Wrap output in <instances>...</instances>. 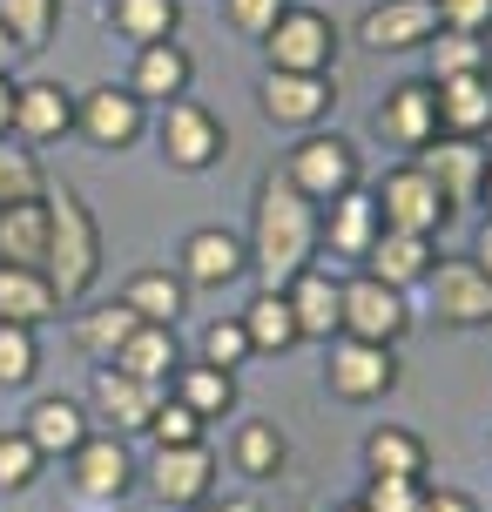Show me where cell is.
I'll use <instances>...</instances> for the list:
<instances>
[{"instance_id":"1","label":"cell","mask_w":492,"mask_h":512,"mask_svg":"<svg viewBox=\"0 0 492 512\" xmlns=\"http://www.w3.org/2000/svg\"><path fill=\"white\" fill-rule=\"evenodd\" d=\"M317 236H324V216H317L311 196H297L290 176H263L257 223H250V270L263 277V290H284L297 270H311Z\"/></svg>"},{"instance_id":"2","label":"cell","mask_w":492,"mask_h":512,"mask_svg":"<svg viewBox=\"0 0 492 512\" xmlns=\"http://www.w3.org/2000/svg\"><path fill=\"white\" fill-rule=\"evenodd\" d=\"M41 277L54 283L61 304H81L102 277V230L81 203V189H68V182L48 189V263H41Z\"/></svg>"},{"instance_id":"3","label":"cell","mask_w":492,"mask_h":512,"mask_svg":"<svg viewBox=\"0 0 492 512\" xmlns=\"http://www.w3.org/2000/svg\"><path fill=\"white\" fill-rule=\"evenodd\" d=\"M290 189L297 196H311L317 209L337 203L344 189H358V149L344 142V135H311V142H297L290 149Z\"/></svg>"},{"instance_id":"4","label":"cell","mask_w":492,"mask_h":512,"mask_svg":"<svg viewBox=\"0 0 492 512\" xmlns=\"http://www.w3.org/2000/svg\"><path fill=\"white\" fill-rule=\"evenodd\" d=\"M263 54H270V68H284V75H324L337 61V27L317 14V7H290L284 21L263 34Z\"/></svg>"},{"instance_id":"5","label":"cell","mask_w":492,"mask_h":512,"mask_svg":"<svg viewBox=\"0 0 492 512\" xmlns=\"http://www.w3.org/2000/svg\"><path fill=\"white\" fill-rule=\"evenodd\" d=\"M378 216H385V230H412V236H432L445 230V216H452V203L439 196V182L425 176L418 162H405V169H391L378 189Z\"/></svg>"},{"instance_id":"6","label":"cell","mask_w":492,"mask_h":512,"mask_svg":"<svg viewBox=\"0 0 492 512\" xmlns=\"http://www.w3.org/2000/svg\"><path fill=\"white\" fill-rule=\"evenodd\" d=\"M75 492L88 499V506H115V499H129L135 492V452L122 445V432H88L75 445Z\"/></svg>"},{"instance_id":"7","label":"cell","mask_w":492,"mask_h":512,"mask_svg":"<svg viewBox=\"0 0 492 512\" xmlns=\"http://www.w3.org/2000/svg\"><path fill=\"white\" fill-rule=\"evenodd\" d=\"M149 492H156L162 506H203L209 492H216V452L209 445H156V459H149Z\"/></svg>"},{"instance_id":"8","label":"cell","mask_w":492,"mask_h":512,"mask_svg":"<svg viewBox=\"0 0 492 512\" xmlns=\"http://www.w3.org/2000/svg\"><path fill=\"white\" fill-rule=\"evenodd\" d=\"M412 324L405 310V290H391L378 277H351L344 283V331L337 337H364V344H398Z\"/></svg>"},{"instance_id":"9","label":"cell","mask_w":492,"mask_h":512,"mask_svg":"<svg viewBox=\"0 0 492 512\" xmlns=\"http://www.w3.org/2000/svg\"><path fill=\"white\" fill-rule=\"evenodd\" d=\"M75 128L95 142V149H129V142H142V128H149V102L142 95H129V88H88L75 102Z\"/></svg>"},{"instance_id":"10","label":"cell","mask_w":492,"mask_h":512,"mask_svg":"<svg viewBox=\"0 0 492 512\" xmlns=\"http://www.w3.org/2000/svg\"><path fill=\"white\" fill-rule=\"evenodd\" d=\"M324 378H331L337 398H385L391 384H398V364H391V344H364V337H331V364H324Z\"/></svg>"},{"instance_id":"11","label":"cell","mask_w":492,"mask_h":512,"mask_svg":"<svg viewBox=\"0 0 492 512\" xmlns=\"http://www.w3.org/2000/svg\"><path fill=\"white\" fill-rule=\"evenodd\" d=\"M162 155L176 162V169H209L216 155H223V122L209 115L203 102H189V95H176V102H162Z\"/></svg>"},{"instance_id":"12","label":"cell","mask_w":492,"mask_h":512,"mask_svg":"<svg viewBox=\"0 0 492 512\" xmlns=\"http://www.w3.org/2000/svg\"><path fill=\"white\" fill-rule=\"evenodd\" d=\"M432 34H439V7L432 0H378V7H364V21H358V41L371 54L425 48Z\"/></svg>"},{"instance_id":"13","label":"cell","mask_w":492,"mask_h":512,"mask_svg":"<svg viewBox=\"0 0 492 512\" xmlns=\"http://www.w3.org/2000/svg\"><path fill=\"white\" fill-rule=\"evenodd\" d=\"M432 310H439L445 324H459V331H472V324H492V283L486 270L472 263V256H452V263H432Z\"/></svg>"},{"instance_id":"14","label":"cell","mask_w":492,"mask_h":512,"mask_svg":"<svg viewBox=\"0 0 492 512\" xmlns=\"http://www.w3.org/2000/svg\"><path fill=\"white\" fill-rule=\"evenodd\" d=\"M75 128V95L61 81H14V142L41 149Z\"/></svg>"},{"instance_id":"15","label":"cell","mask_w":492,"mask_h":512,"mask_svg":"<svg viewBox=\"0 0 492 512\" xmlns=\"http://www.w3.org/2000/svg\"><path fill=\"white\" fill-rule=\"evenodd\" d=\"M418 169L439 182V196L452 209H466V203H479L486 149H479V142H466V135H445V142H425V149H418Z\"/></svg>"},{"instance_id":"16","label":"cell","mask_w":492,"mask_h":512,"mask_svg":"<svg viewBox=\"0 0 492 512\" xmlns=\"http://www.w3.org/2000/svg\"><path fill=\"white\" fill-rule=\"evenodd\" d=\"M290 297V317H297V337H317V344H331L344 331V283H331V270H297L284 283Z\"/></svg>"},{"instance_id":"17","label":"cell","mask_w":492,"mask_h":512,"mask_svg":"<svg viewBox=\"0 0 492 512\" xmlns=\"http://www.w3.org/2000/svg\"><path fill=\"white\" fill-rule=\"evenodd\" d=\"M331 102H337V88L324 75H284V68H270V75H263V115H270V122H284V128L324 122Z\"/></svg>"},{"instance_id":"18","label":"cell","mask_w":492,"mask_h":512,"mask_svg":"<svg viewBox=\"0 0 492 512\" xmlns=\"http://www.w3.org/2000/svg\"><path fill=\"white\" fill-rule=\"evenodd\" d=\"M378 128H385L398 149H425L439 142V88L432 81H398L378 108Z\"/></svg>"},{"instance_id":"19","label":"cell","mask_w":492,"mask_h":512,"mask_svg":"<svg viewBox=\"0 0 492 512\" xmlns=\"http://www.w3.org/2000/svg\"><path fill=\"white\" fill-rule=\"evenodd\" d=\"M432 236H412V230H378V243L364 250V277L391 283V290H412V283L432 277Z\"/></svg>"},{"instance_id":"20","label":"cell","mask_w":492,"mask_h":512,"mask_svg":"<svg viewBox=\"0 0 492 512\" xmlns=\"http://www.w3.org/2000/svg\"><path fill=\"white\" fill-rule=\"evenodd\" d=\"M182 364V344H176V324H135L129 344L115 351V371L135 384H156V391H169V378H176Z\"/></svg>"},{"instance_id":"21","label":"cell","mask_w":492,"mask_h":512,"mask_svg":"<svg viewBox=\"0 0 492 512\" xmlns=\"http://www.w3.org/2000/svg\"><path fill=\"white\" fill-rule=\"evenodd\" d=\"M21 432H27V445H34L41 459H75V445L95 432V425H88V411H81L75 398H34Z\"/></svg>"},{"instance_id":"22","label":"cell","mask_w":492,"mask_h":512,"mask_svg":"<svg viewBox=\"0 0 492 512\" xmlns=\"http://www.w3.org/2000/svg\"><path fill=\"white\" fill-rule=\"evenodd\" d=\"M250 270V250L236 243L230 230H196L182 243V283H203V290H223Z\"/></svg>"},{"instance_id":"23","label":"cell","mask_w":492,"mask_h":512,"mask_svg":"<svg viewBox=\"0 0 492 512\" xmlns=\"http://www.w3.org/2000/svg\"><path fill=\"white\" fill-rule=\"evenodd\" d=\"M156 405H162L156 384H135V378H122L115 364H95V411L108 418V432H142Z\"/></svg>"},{"instance_id":"24","label":"cell","mask_w":492,"mask_h":512,"mask_svg":"<svg viewBox=\"0 0 492 512\" xmlns=\"http://www.w3.org/2000/svg\"><path fill=\"white\" fill-rule=\"evenodd\" d=\"M439 88V128H452V135H486L492 128V68H479V75H452V81H432Z\"/></svg>"},{"instance_id":"25","label":"cell","mask_w":492,"mask_h":512,"mask_svg":"<svg viewBox=\"0 0 492 512\" xmlns=\"http://www.w3.org/2000/svg\"><path fill=\"white\" fill-rule=\"evenodd\" d=\"M189 54L176 48V41H149V48H135V75H129V95H142V102H176V95H189Z\"/></svg>"},{"instance_id":"26","label":"cell","mask_w":492,"mask_h":512,"mask_svg":"<svg viewBox=\"0 0 492 512\" xmlns=\"http://www.w3.org/2000/svg\"><path fill=\"white\" fill-rule=\"evenodd\" d=\"M331 216H324V236H331L337 256H364L371 243H378V230H385V216H378V196L371 189H344L337 203H324Z\"/></svg>"},{"instance_id":"27","label":"cell","mask_w":492,"mask_h":512,"mask_svg":"<svg viewBox=\"0 0 492 512\" xmlns=\"http://www.w3.org/2000/svg\"><path fill=\"white\" fill-rule=\"evenodd\" d=\"M0 263H21V270L48 263V196L0 209Z\"/></svg>"},{"instance_id":"28","label":"cell","mask_w":492,"mask_h":512,"mask_svg":"<svg viewBox=\"0 0 492 512\" xmlns=\"http://www.w3.org/2000/svg\"><path fill=\"white\" fill-rule=\"evenodd\" d=\"M61 297H54V283L41 270H21V263H0V324H48Z\"/></svg>"},{"instance_id":"29","label":"cell","mask_w":492,"mask_h":512,"mask_svg":"<svg viewBox=\"0 0 492 512\" xmlns=\"http://www.w3.org/2000/svg\"><path fill=\"white\" fill-rule=\"evenodd\" d=\"M122 304H129L142 324H176L182 310H189V283H182L176 270H135V277L122 283Z\"/></svg>"},{"instance_id":"30","label":"cell","mask_w":492,"mask_h":512,"mask_svg":"<svg viewBox=\"0 0 492 512\" xmlns=\"http://www.w3.org/2000/svg\"><path fill=\"white\" fill-rule=\"evenodd\" d=\"M169 398L196 411V418H223L236 405V371H216V364H176V378H169Z\"/></svg>"},{"instance_id":"31","label":"cell","mask_w":492,"mask_h":512,"mask_svg":"<svg viewBox=\"0 0 492 512\" xmlns=\"http://www.w3.org/2000/svg\"><path fill=\"white\" fill-rule=\"evenodd\" d=\"M364 465H371V479H425V438L405 425H378L364 438Z\"/></svg>"},{"instance_id":"32","label":"cell","mask_w":492,"mask_h":512,"mask_svg":"<svg viewBox=\"0 0 492 512\" xmlns=\"http://www.w3.org/2000/svg\"><path fill=\"white\" fill-rule=\"evenodd\" d=\"M142 324L129 304H102V310H81L75 317V351L88 364H115V351L129 344V331Z\"/></svg>"},{"instance_id":"33","label":"cell","mask_w":492,"mask_h":512,"mask_svg":"<svg viewBox=\"0 0 492 512\" xmlns=\"http://www.w3.org/2000/svg\"><path fill=\"white\" fill-rule=\"evenodd\" d=\"M176 21H182L176 0H108V27H115L122 41H135V48L176 41Z\"/></svg>"},{"instance_id":"34","label":"cell","mask_w":492,"mask_h":512,"mask_svg":"<svg viewBox=\"0 0 492 512\" xmlns=\"http://www.w3.org/2000/svg\"><path fill=\"white\" fill-rule=\"evenodd\" d=\"M284 432L270 425V418H243L236 425V438H230V459H236V472L243 479H277L284 472Z\"/></svg>"},{"instance_id":"35","label":"cell","mask_w":492,"mask_h":512,"mask_svg":"<svg viewBox=\"0 0 492 512\" xmlns=\"http://www.w3.org/2000/svg\"><path fill=\"white\" fill-rule=\"evenodd\" d=\"M243 331H250V351H290V344H304L284 290H257V304L243 310Z\"/></svg>"},{"instance_id":"36","label":"cell","mask_w":492,"mask_h":512,"mask_svg":"<svg viewBox=\"0 0 492 512\" xmlns=\"http://www.w3.org/2000/svg\"><path fill=\"white\" fill-rule=\"evenodd\" d=\"M54 21H61V0H0V27L14 34V48H21V54L48 48Z\"/></svg>"},{"instance_id":"37","label":"cell","mask_w":492,"mask_h":512,"mask_svg":"<svg viewBox=\"0 0 492 512\" xmlns=\"http://www.w3.org/2000/svg\"><path fill=\"white\" fill-rule=\"evenodd\" d=\"M425 54H432V81L479 75V68H486V41H479V34H452V27H439V34L425 41Z\"/></svg>"},{"instance_id":"38","label":"cell","mask_w":492,"mask_h":512,"mask_svg":"<svg viewBox=\"0 0 492 512\" xmlns=\"http://www.w3.org/2000/svg\"><path fill=\"white\" fill-rule=\"evenodd\" d=\"M34 196H48V176H41L34 149H14V142L0 135V209L7 203H34Z\"/></svg>"},{"instance_id":"39","label":"cell","mask_w":492,"mask_h":512,"mask_svg":"<svg viewBox=\"0 0 492 512\" xmlns=\"http://www.w3.org/2000/svg\"><path fill=\"white\" fill-rule=\"evenodd\" d=\"M41 371V344L27 324H0V391H27Z\"/></svg>"},{"instance_id":"40","label":"cell","mask_w":492,"mask_h":512,"mask_svg":"<svg viewBox=\"0 0 492 512\" xmlns=\"http://www.w3.org/2000/svg\"><path fill=\"white\" fill-rule=\"evenodd\" d=\"M142 432L156 438V445H203V418L182 405V398H169V391H162V405L149 411V425H142Z\"/></svg>"},{"instance_id":"41","label":"cell","mask_w":492,"mask_h":512,"mask_svg":"<svg viewBox=\"0 0 492 512\" xmlns=\"http://www.w3.org/2000/svg\"><path fill=\"white\" fill-rule=\"evenodd\" d=\"M243 358H257V351H250V331H243V317H216V324L203 331V364L236 371Z\"/></svg>"},{"instance_id":"42","label":"cell","mask_w":492,"mask_h":512,"mask_svg":"<svg viewBox=\"0 0 492 512\" xmlns=\"http://www.w3.org/2000/svg\"><path fill=\"white\" fill-rule=\"evenodd\" d=\"M41 472V452L27 445V432H0V486L7 492H27Z\"/></svg>"},{"instance_id":"43","label":"cell","mask_w":492,"mask_h":512,"mask_svg":"<svg viewBox=\"0 0 492 512\" xmlns=\"http://www.w3.org/2000/svg\"><path fill=\"white\" fill-rule=\"evenodd\" d=\"M418 499H425V479H371L358 506L364 512H418Z\"/></svg>"},{"instance_id":"44","label":"cell","mask_w":492,"mask_h":512,"mask_svg":"<svg viewBox=\"0 0 492 512\" xmlns=\"http://www.w3.org/2000/svg\"><path fill=\"white\" fill-rule=\"evenodd\" d=\"M223 7H230V27L250 34V41H263V34L290 14V0H223Z\"/></svg>"},{"instance_id":"45","label":"cell","mask_w":492,"mask_h":512,"mask_svg":"<svg viewBox=\"0 0 492 512\" xmlns=\"http://www.w3.org/2000/svg\"><path fill=\"white\" fill-rule=\"evenodd\" d=\"M439 7V27L452 34H486L492 27V0H432Z\"/></svg>"},{"instance_id":"46","label":"cell","mask_w":492,"mask_h":512,"mask_svg":"<svg viewBox=\"0 0 492 512\" xmlns=\"http://www.w3.org/2000/svg\"><path fill=\"white\" fill-rule=\"evenodd\" d=\"M418 512H479L466 499V492H452V486H439V492H425V499H418Z\"/></svg>"},{"instance_id":"47","label":"cell","mask_w":492,"mask_h":512,"mask_svg":"<svg viewBox=\"0 0 492 512\" xmlns=\"http://www.w3.org/2000/svg\"><path fill=\"white\" fill-rule=\"evenodd\" d=\"M0 135H14V75H0Z\"/></svg>"},{"instance_id":"48","label":"cell","mask_w":492,"mask_h":512,"mask_svg":"<svg viewBox=\"0 0 492 512\" xmlns=\"http://www.w3.org/2000/svg\"><path fill=\"white\" fill-rule=\"evenodd\" d=\"M472 263H479V270H486V283H492V216L479 223V250H472Z\"/></svg>"},{"instance_id":"49","label":"cell","mask_w":492,"mask_h":512,"mask_svg":"<svg viewBox=\"0 0 492 512\" xmlns=\"http://www.w3.org/2000/svg\"><path fill=\"white\" fill-rule=\"evenodd\" d=\"M189 512H263V506H257V499H223V506L203 499V506H189Z\"/></svg>"},{"instance_id":"50","label":"cell","mask_w":492,"mask_h":512,"mask_svg":"<svg viewBox=\"0 0 492 512\" xmlns=\"http://www.w3.org/2000/svg\"><path fill=\"white\" fill-rule=\"evenodd\" d=\"M14 61H21V48H14V34L0 27V75H14Z\"/></svg>"},{"instance_id":"51","label":"cell","mask_w":492,"mask_h":512,"mask_svg":"<svg viewBox=\"0 0 492 512\" xmlns=\"http://www.w3.org/2000/svg\"><path fill=\"white\" fill-rule=\"evenodd\" d=\"M479 203H486V216H492V162H486V182H479Z\"/></svg>"},{"instance_id":"52","label":"cell","mask_w":492,"mask_h":512,"mask_svg":"<svg viewBox=\"0 0 492 512\" xmlns=\"http://www.w3.org/2000/svg\"><path fill=\"white\" fill-rule=\"evenodd\" d=\"M337 512H364V506H337Z\"/></svg>"}]
</instances>
